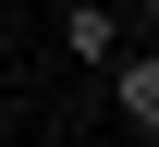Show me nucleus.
Wrapping results in <instances>:
<instances>
[{
  "mask_svg": "<svg viewBox=\"0 0 159 147\" xmlns=\"http://www.w3.org/2000/svg\"><path fill=\"white\" fill-rule=\"evenodd\" d=\"M0 123H12V98H0Z\"/></svg>",
  "mask_w": 159,
  "mask_h": 147,
  "instance_id": "7ed1b4c3",
  "label": "nucleus"
},
{
  "mask_svg": "<svg viewBox=\"0 0 159 147\" xmlns=\"http://www.w3.org/2000/svg\"><path fill=\"white\" fill-rule=\"evenodd\" d=\"M110 98H122V123L147 135L159 123V62H110Z\"/></svg>",
  "mask_w": 159,
  "mask_h": 147,
  "instance_id": "f03ea898",
  "label": "nucleus"
},
{
  "mask_svg": "<svg viewBox=\"0 0 159 147\" xmlns=\"http://www.w3.org/2000/svg\"><path fill=\"white\" fill-rule=\"evenodd\" d=\"M61 49H74V62H110V49H122V25L98 12V0H74V12H61Z\"/></svg>",
  "mask_w": 159,
  "mask_h": 147,
  "instance_id": "f257e3e1",
  "label": "nucleus"
}]
</instances>
